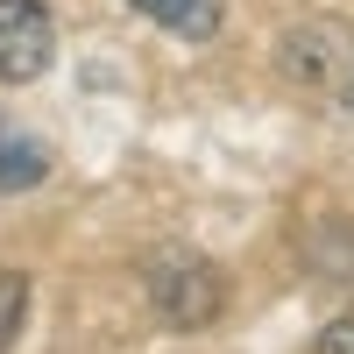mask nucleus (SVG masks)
<instances>
[{"label": "nucleus", "instance_id": "nucleus-1", "mask_svg": "<svg viewBox=\"0 0 354 354\" xmlns=\"http://www.w3.org/2000/svg\"><path fill=\"white\" fill-rule=\"evenodd\" d=\"M142 290H149L156 319H163V326H177V333L213 326L220 305H227L220 270H213L205 255H192V248H156L149 262H142Z\"/></svg>", "mask_w": 354, "mask_h": 354}, {"label": "nucleus", "instance_id": "nucleus-2", "mask_svg": "<svg viewBox=\"0 0 354 354\" xmlns=\"http://www.w3.org/2000/svg\"><path fill=\"white\" fill-rule=\"evenodd\" d=\"M283 71L312 85V93H333L340 106L354 100V36L340 21H312V28H290L283 36Z\"/></svg>", "mask_w": 354, "mask_h": 354}, {"label": "nucleus", "instance_id": "nucleus-3", "mask_svg": "<svg viewBox=\"0 0 354 354\" xmlns=\"http://www.w3.org/2000/svg\"><path fill=\"white\" fill-rule=\"evenodd\" d=\"M50 57H57L50 8H43V0H0V78L28 85V78L50 71Z\"/></svg>", "mask_w": 354, "mask_h": 354}, {"label": "nucleus", "instance_id": "nucleus-4", "mask_svg": "<svg viewBox=\"0 0 354 354\" xmlns=\"http://www.w3.org/2000/svg\"><path fill=\"white\" fill-rule=\"evenodd\" d=\"M50 177V142L21 128L15 113H0V192H36Z\"/></svg>", "mask_w": 354, "mask_h": 354}, {"label": "nucleus", "instance_id": "nucleus-5", "mask_svg": "<svg viewBox=\"0 0 354 354\" xmlns=\"http://www.w3.org/2000/svg\"><path fill=\"white\" fill-rule=\"evenodd\" d=\"M135 15H149L156 28H170V36H213L220 28V0H128Z\"/></svg>", "mask_w": 354, "mask_h": 354}, {"label": "nucleus", "instance_id": "nucleus-6", "mask_svg": "<svg viewBox=\"0 0 354 354\" xmlns=\"http://www.w3.org/2000/svg\"><path fill=\"white\" fill-rule=\"evenodd\" d=\"M21 326H28V277L0 262V354L21 340Z\"/></svg>", "mask_w": 354, "mask_h": 354}, {"label": "nucleus", "instance_id": "nucleus-7", "mask_svg": "<svg viewBox=\"0 0 354 354\" xmlns=\"http://www.w3.org/2000/svg\"><path fill=\"white\" fill-rule=\"evenodd\" d=\"M319 354H354V319H333V326L319 333Z\"/></svg>", "mask_w": 354, "mask_h": 354}]
</instances>
